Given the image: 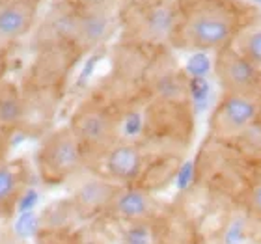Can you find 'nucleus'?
Segmentation results:
<instances>
[{
	"label": "nucleus",
	"mask_w": 261,
	"mask_h": 244,
	"mask_svg": "<svg viewBox=\"0 0 261 244\" xmlns=\"http://www.w3.org/2000/svg\"><path fill=\"white\" fill-rule=\"evenodd\" d=\"M259 123L257 95L220 93L209 116V134L215 140H235Z\"/></svg>",
	"instance_id": "39448f33"
},
{
	"label": "nucleus",
	"mask_w": 261,
	"mask_h": 244,
	"mask_svg": "<svg viewBox=\"0 0 261 244\" xmlns=\"http://www.w3.org/2000/svg\"><path fill=\"white\" fill-rule=\"evenodd\" d=\"M36 0H0V55L10 52L38 24Z\"/></svg>",
	"instance_id": "9d476101"
},
{
	"label": "nucleus",
	"mask_w": 261,
	"mask_h": 244,
	"mask_svg": "<svg viewBox=\"0 0 261 244\" xmlns=\"http://www.w3.org/2000/svg\"><path fill=\"white\" fill-rule=\"evenodd\" d=\"M34 168L39 181L47 186L69 184L84 170H90L84 149L69 125L49 130L41 138L34 157Z\"/></svg>",
	"instance_id": "20e7f679"
},
{
	"label": "nucleus",
	"mask_w": 261,
	"mask_h": 244,
	"mask_svg": "<svg viewBox=\"0 0 261 244\" xmlns=\"http://www.w3.org/2000/svg\"><path fill=\"white\" fill-rule=\"evenodd\" d=\"M257 104H259V123H261V84H259V90H257Z\"/></svg>",
	"instance_id": "a211bd4d"
},
{
	"label": "nucleus",
	"mask_w": 261,
	"mask_h": 244,
	"mask_svg": "<svg viewBox=\"0 0 261 244\" xmlns=\"http://www.w3.org/2000/svg\"><path fill=\"white\" fill-rule=\"evenodd\" d=\"M13 134H8V132H2L0 130V160L8 157V149H10V140Z\"/></svg>",
	"instance_id": "dca6fc26"
},
{
	"label": "nucleus",
	"mask_w": 261,
	"mask_h": 244,
	"mask_svg": "<svg viewBox=\"0 0 261 244\" xmlns=\"http://www.w3.org/2000/svg\"><path fill=\"white\" fill-rule=\"evenodd\" d=\"M27 129V99L15 82H0V130L15 134Z\"/></svg>",
	"instance_id": "f8f14e48"
},
{
	"label": "nucleus",
	"mask_w": 261,
	"mask_h": 244,
	"mask_svg": "<svg viewBox=\"0 0 261 244\" xmlns=\"http://www.w3.org/2000/svg\"><path fill=\"white\" fill-rule=\"evenodd\" d=\"M34 168L27 158L6 157L0 160V216H11L30 186Z\"/></svg>",
	"instance_id": "9b49d317"
},
{
	"label": "nucleus",
	"mask_w": 261,
	"mask_h": 244,
	"mask_svg": "<svg viewBox=\"0 0 261 244\" xmlns=\"http://www.w3.org/2000/svg\"><path fill=\"white\" fill-rule=\"evenodd\" d=\"M36 2H41V0H36Z\"/></svg>",
	"instance_id": "6ab92c4d"
},
{
	"label": "nucleus",
	"mask_w": 261,
	"mask_h": 244,
	"mask_svg": "<svg viewBox=\"0 0 261 244\" xmlns=\"http://www.w3.org/2000/svg\"><path fill=\"white\" fill-rule=\"evenodd\" d=\"M105 216L114 218L123 226L155 222L159 216H163V203L149 188L138 184H118Z\"/></svg>",
	"instance_id": "0eeeda50"
},
{
	"label": "nucleus",
	"mask_w": 261,
	"mask_h": 244,
	"mask_svg": "<svg viewBox=\"0 0 261 244\" xmlns=\"http://www.w3.org/2000/svg\"><path fill=\"white\" fill-rule=\"evenodd\" d=\"M215 78L220 93H252L257 95L261 84V71L248 62L235 45L226 47L215 55Z\"/></svg>",
	"instance_id": "6e6552de"
},
{
	"label": "nucleus",
	"mask_w": 261,
	"mask_h": 244,
	"mask_svg": "<svg viewBox=\"0 0 261 244\" xmlns=\"http://www.w3.org/2000/svg\"><path fill=\"white\" fill-rule=\"evenodd\" d=\"M6 69H8V56H6V55H0V82L4 80Z\"/></svg>",
	"instance_id": "f3484780"
},
{
	"label": "nucleus",
	"mask_w": 261,
	"mask_h": 244,
	"mask_svg": "<svg viewBox=\"0 0 261 244\" xmlns=\"http://www.w3.org/2000/svg\"><path fill=\"white\" fill-rule=\"evenodd\" d=\"M233 45L246 60L261 71V26H248Z\"/></svg>",
	"instance_id": "ddd939ff"
},
{
	"label": "nucleus",
	"mask_w": 261,
	"mask_h": 244,
	"mask_svg": "<svg viewBox=\"0 0 261 244\" xmlns=\"http://www.w3.org/2000/svg\"><path fill=\"white\" fill-rule=\"evenodd\" d=\"M179 0H133L120 11L123 43L130 47L170 45Z\"/></svg>",
	"instance_id": "7ed1b4c3"
},
{
	"label": "nucleus",
	"mask_w": 261,
	"mask_h": 244,
	"mask_svg": "<svg viewBox=\"0 0 261 244\" xmlns=\"http://www.w3.org/2000/svg\"><path fill=\"white\" fill-rule=\"evenodd\" d=\"M71 203L82 216H99L107 212L118 183L109 179L101 172L84 170L76 179L71 181Z\"/></svg>",
	"instance_id": "1a4fd4ad"
},
{
	"label": "nucleus",
	"mask_w": 261,
	"mask_h": 244,
	"mask_svg": "<svg viewBox=\"0 0 261 244\" xmlns=\"http://www.w3.org/2000/svg\"><path fill=\"white\" fill-rule=\"evenodd\" d=\"M101 174L118 184H144L149 170V144L142 140L121 138L101 158Z\"/></svg>",
	"instance_id": "423d86ee"
},
{
	"label": "nucleus",
	"mask_w": 261,
	"mask_h": 244,
	"mask_svg": "<svg viewBox=\"0 0 261 244\" xmlns=\"http://www.w3.org/2000/svg\"><path fill=\"white\" fill-rule=\"evenodd\" d=\"M252 6L245 0H179L170 45L194 52H220L246 28Z\"/></svg>",
	"instance_id": "f257e3e1"
},
{
	"label": "nucleus",
	"mask_w": 261,
	"mask_h": 244,
	"mask_svg": "<svg viewBox=\"0 0 261 244\" xmlns=\"http://www.w3.org/2000/svg\"><path fill=\"white\" fill-rule=\"evenodd\" d=\"M73 2L82 8H112L118 0H73Z\"/></svg>",
	"instance_id": "2eb2a0df"
},
{
	"label": "nucleus",
	"mask_w": 261,
	"mask_h": 244,
	"mask_svg": "<svg viewBox=\"0 0 261 244\" xmlns=\"http://www.w3.org/2000/svg\"><path fill=\"white\" fill-rule=\"evenodd\" d=\"M245 207L248 216L261 224V174L248 186V192H246L245 198Z\"/></svg>",
	"instance_id": "4468645a"
},
{
	"label": "nucleus",
	"mask_w": 261,
	"mask_h": 244,
	"mask_svg": "<svg viewBox=\"0 0 261 244\" xmlns=\"http://www.w3.org/2000/svg\"><path fill=\"white\" fill-rule=\"evenodd\" d=\"M69 129L81 142L88 158V168L99 164L101 158L123 138L121 114L107 99L92 95L84 99L69 118Z\"/></svg>",
	"instance_id": "f03ea898"
}]
</instances>
